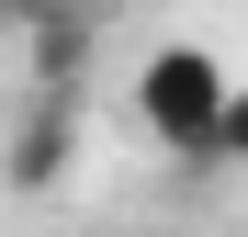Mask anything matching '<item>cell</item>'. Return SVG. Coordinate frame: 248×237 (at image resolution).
Wrapping results in <instances>:
<instances>
[{
  "mask_svg": "<svg viewBox=\"0 0 248 237\" xmlns=\"http://www.w3.org/2000/svg\"><path fill=\"white\" fill-rule=\"evenodd\" d=\"M237 79L215 68V46H158L136 68V113H147V136L158 147H181V158H215V113H226Z\"/></svg>",
  "mask_w": 248,
  "mask_h": 237,
  "instance_id": "1",
  "label": "cell"
},
{
  "mask_svg": "<svg viewBox=\"0 0 248 237\" xmlns=\"http://www.w3.org/2000/svg\"><path fill=\"white\" fill-rule=\"evenodd\" d=\"M68 147H79V136H68V102H46V113H34V125L12 136L0 181H12V192H57V181H68Z\"/></svg>",
  "mask_w": 248,
  "mask_h": 237,
  "instance_id": "2",
  "label": "cell"
},
{
  "mask_svg": "<svg viewBox=\"0 0 248 237\" xmlns=\"http://www.w3.org/2000/svg\"><path fill=\"white\" fill-rule=\"evenodd\" d=\"M215 170H248V91H226L215 113Z\"/></svg>",
  "mask_w": 248,
  "mask_h": 237,
  "instance_id": "3",
  "label": "cell"
},
{
  "mask_svg": "<svg viewBox=\"0 0 248 237\" xmlns=\"http://www.w3.org/2000/svg\"><path fill=\"white\" fill-rule=\"evenodd\" d=\"M0 23L12 34H57V23H79V0H0Z\"/></svg>",
  "mask_w": 248,
  "mask_h": 237,
  "instance_id": "4",
  "label": "cell"
}]
</instances>
